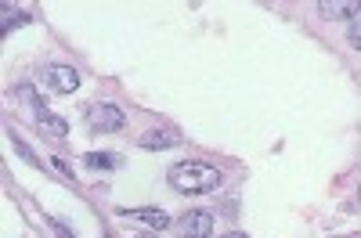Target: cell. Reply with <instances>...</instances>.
<instances>
[{"instance_id": "1", "label": "cell", "mask_w": 361, "mask_h": 238, "mask_svg": "<svg viewBox=\"0 0 361 238\" xmlns=\"http://www.w3.org/2000/svg\"><path fill=\"white\" fill-rule=\"evenodd\" d=\"M170 188L180 192V195H209V192H217L224 184V177L217 166H209V163H199V159H188V163H177L170 166Z\"/></svg>"}, {"instance_id": "2", "label": "cell", "mask_w": 361, "mask_h": 238, "mask_svg": "<svg viewBox=\"0 0 361 238\" xmlns=\"http://www.w3.org/2000/svg\"><path fill=\"white\" fill-rule=\"evenodd\" d=\"M87 123L94 127L98 134H116V130H123L127 115H123V108H116V105H94L87 112Z\"/></svg>"}, {"instance_id": "3", "label": "cell", "mask_w": 361, "mask_h": 238, "mask_svg": "<svg viewBox=\"0 0 361 238\" xmlns=\"http://www.w3.org/2000/svg\"><path fill=\"white\" fill-rule=\"evenodd\" d=\"M137 144L145 148V152H163V148H177V144H180V130L159 123V127H152V130H145Z\"/></svg>"}, {"instance_id": "4", "label": "cell", "mask_w": 361, "mask_h": 238, "mask_svg": "<svg viewBox=\"0 0 361 238\" xmlns=\"http://www.w3.org/2000/svg\"><path fill=\"white\" fill-rule=\"evenodd\" d=\"M180 238H214V213L209 210H192L180 220Z\"/></svg>"}, {"instance_id": "5", "label": "cell", "mask_w": 361, "mask_h": 238, "mask_svg": "<svg viewBox=\"0 0 361 238\" xmlns=\"http://www.w3.org/2000/svg\"><path fill=\"white\" fill-rule=\"evenodd\" d=\"M44 80H47V87H51L54 94H73L76 87H80V73L73 65H51L44 73Z\"/></svg>"}, {"instance_id": "6", "label": "cell", "mask_w": 361, "mask_h": 238, "mask_svg": "<svg viewBox=\"0 0 361 238\" xmlns=\"http://www.w3.org/2000/svg\"><path fill=\"white\" fill-rule=\"evenodd\" d=\"M130 220H141L145 227H152V231H163V227H170V217L163 213V210H156V206H141V210H123Z\"/></svg>"}, {"instance_id": "7", "label": "cell", "mask_w": 361, "mask_h": 238, "mask_svg": "<svg viewBox=\"0 0 361 238\" xmlns=\"http://www.w3.org/2000/svg\"><path fill=\"white\" fill-rule=\"evenodd\" d=\"M318 8L325 18H354L361 15V0H322Z\"/></svg>"}, {"instance_id": "8", "label": "cell", "mask_w": 361, "mask_h": 238, "mask_svg": "<svg viewBox=\"0 0 361 238\" xmlns=\"http://www.w3.org/2000/svg\"><path fill=\"white\" fill-rule=\"evenodd\" d=\"M37 119H40V130L51 134V137H66V134H69V123H66L62 115H54V112H37Z\"/></svg>"}, {"instance_id": "9", "label": "cell", "mask_w": 361, "mask_h": 238, "mask_svg": "<svg viewBox=\"0 0 361 238\" xmlns=\"http://www.w3.org/2000/svg\"><path fill=\"white\" fill-rule=\"evenodd\" d=\"M87 166L90 170H119V166H123V159L112 156V152H90L87 156Z\"/></svg>"}, {"instance_id": "10", "label": "cell", "mask_w": 361, "mask_h": 238, "mask_svg": "<svg viewBox=\"0 0 361 238\" xmlns=\"http://www.w3.org/2000/svg\"><path fill=\"white\" fill-rule=\"evenodd\" d=\"M15 94H18V98H22L25 105H33L37 112H47V105H44V98H40V94H37V91H33V87H29V83H22V87H18V91H15Z\"/></svg>"}, {"instance_id": "11", "label": "cell", "mask_w": 361, "mask_h": 238, "mask_svg": "<svg viewBox=\"0 0 361 238\" xmlns=\"http://www.w3.org/2000/svg\"><path fill=\"white\" fill-rule=\"evenodd\" d=\"M347 40H350V47H357V51H361V15H354V18H350Z\"/></svg>"}, {"instance_id": "12", "label": "cell", "mask_w": 361, "mask_h": 238, "mask_svg": "<svg viewBox=\"0 0 361 238\" xmlns=\"http://www.w3.org/2000/svg\"><path fill=\"white\" fill-rule=\"evenodd\" d=\"M11 141H15V148H18V156H22L25 163H33V166H37V156H33V152H29V148H25V144H22V141H18L15 134H11Z\"/></svg>"}, {"instance_id": "13", "label": "cell", "mask_w": 361, "mask_h": 238, "mask_svg": "<svg viewBox=\"0 0 361 238\" xmlns=\"http://www.w3.org/2000/svg\"><path fill=\"white\" fill-rule=\"evenodd\" d=\"M51 231H54L58 238H76V234H73V231H69V227H66L62 220H51Z\"/></svg>"}, {"instance_id": "14", "label": "cell", "mask_w": 361, "mask_h": 238, "mask_svg": "<svg viewBox=\"0 0 361 238\" xmlns=\"http://www.w3.org/2000/svg\"><path fill=\"white\" fill-rule=\"evenodd\" d=\"M221 238H246L243 231H228V234H221Z\"/></svg>"}, {"instance_id": "15", "label": "cell", "mask_w": 361, "mask_h": 238, "mask_svg": "<svg viewBox=\"0 0 361 238\" xmlns=\"http://www.w3.org/2000/svg\"><path fill=\"white\" fill-rule=\"evenodd\" d=\"M357 202H361V184H357Z\"/></svg>"}, {"instance_id": "16", "label": "cell", "mask_w": 361, "mask_h": 238, "mask_svg": "<svg viewBox=\"0 0 361 238\" xmlns=\"http://www.w3.org/2000/svg\"><path fill=\"white\" fill-rule=\"evenodd\" d=\"M102 238H109V234H102Z\"/></svg>"}]
</instances>
